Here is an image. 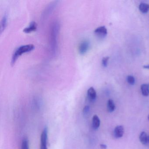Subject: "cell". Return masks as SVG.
Returning a JSON list of instances; mask_svg holds the SVG:
<instances>
[{
	"label": "cell",
	"mask_w": 149,
	"mask_h": 149,
	"mask_svg": "<svg viewBox=\"0 0 149 149\" xmlns=\"http://www.w3.org/2000/svg\"><path fill=\"white\" fill-rule=\"evenodd\" d=\"M60 26L57 21H54L51 27L50 32V45L51 54L55 56L58 50V37Z\"/></svg>",
	"instance_id": "1"
},
{
	"label": "cell",
	"mask_w": 149,
	"mask_h": 149,
	"mask_svg": "<svg viewBox=\"0 0 149 149\" xmlns=\"http://www.w3.org/2000/svg\"><path fill=\"white\" fill-rule=\"evenodd\" d=\"M34 48H35V46H34V45L32 44L21 46H19V48H17L15 51L12 55L11 61V65L13 66L15 65L16 61L21 56L26 52L31 51L34 49Z\"/></svg>",
	"instance_id": "2"
},
{
	"label": "cell",
	"mask_w": 149,
	"mask_h": 149,
	"mask_svg": "<svg viewBox=\"0 0 149 149\" xmlns=\"http://www.w3.org/2000/svg\"><path fill=\"white\" fill-rule=\"evenodd\" d=\"M48 133V128L47 127H45L42 131L41 135L40 149H47Z\"/></svg>",
	"instance_id": "3"
},
{
	"label": "cell",
	"mask_w": 149,
	"mask_h": 149,
	"mask_svg": "<svg viewBox=\"0 0 149 149\" xmlns=\"http://www.w3.org/2000/svg\"><path fill=\"white\" fill-rule=\"evenodd\" d=\"M90 47V42L87 40L82 41L80 44L78 51L81 55H84L87 52Z\"/></svg>",
	"instance_id": "4"
},
{
	"label": "cell",
	"mask_w": 149,
	"mask_h": 149,
	"mask_svg": "<svg viewBox=\"0 0 149 149\" xmlns=\"http://www.w3.org/2000/svg\"><path fill=\"white\" fill-rule=\"evenodd\" d=\"M94 32L97 36L101 38H104L106 37L108 33L107 29L104 26H100L96 29Z\"/></svg>",
	"instance_id": "5"
},
{
	"label": "cell",
	"mask_w": 149,
	"mask_h": 149,
	"mask_svg": "<svg viewBox=\"0 0 149 149\" xmlns=\"http://www.w3.org/2000/svg\"><path fill=\"white\" fill-rule=\"evenodd\" d=\"M37 29V24L36 21H32L30 23L29 26L23 30V32L26 33H30L35 32Z\"/></svg>",
	"instance_id": "6"
},
{
	"label": "cell",
	"mask_w": 149,
	"mask_h": 149,
	"mask_svg": "<svg viewBox=\"0 0 149 149\" xmlns=\"http://www.w3.org/2000/svg\"><path fill=\"white\" fill-rule=\"evenodd\" d=\"M124 130L122 126H118L115 127L114 131V134L115 138H121L123 136Z\"/></svg>",
	"instance_id": "7"
},
{
	"label": "cell",
	"mask_w": 149,
	"mask_h": 149,
	"mask_svg": "<svg viewBox=\"0 0 149 149\" xmlns=\"http://www.w3.org/2000/svg\"><path fill=\"white\" fill-rule=\"evenodd\" d=\"M87 97L89 99L93 101L95 99L97 96V93L94 87H90L87 91Z\"/></svg>",
	"instance_id": "8"
},
{
	"label": "cell",
	"mask_w": 149,
	"mask_h": 149,
	"mask_svg": "<svg viewBox=\"0 0 149 149\" xmlns=\"http://www.w3.org/2000/svg\"><path fill=\"white\" fill-rule=\"evenodd\" d=\"M100 126V120L96 115L93 116L92 118V127L95 130H97Z\"/></svg>",
	"instance_id": "9"
},
{
	"label": "cell",
	"mask_w": 149,
	"mask_h": 149,
	"mask_svg": "<svg viewBox=\"0 0 149 149\" xmlns=\"http://www.w3.org/2000/svg\"><path fill=\"white\" fill-rule=\"evenodd\" d=\"M7 23V14H4L1 23V33L4 31L6 28Z\"/></svg>",
	"instance_id": "10"
},
{
	"label": "cell",
	"mask_w": 149,
	"mask_h": 149,
	"mask_svg": "<svg viewBox=\"0 0 149 149\" xmlns=\"http://www.w3.org/2000/svg\"><path fill=\"white\" fill-rule=\"evenodd\" d=\"M58 1H55V2H52L51 4L49 5L48 7L46 9L45 11H44V17H46L47 15L50 14L52 12L53 10H54V7H55L56 5L57 4V2Z\"/></svg>",
	"instance_id": "11"
},
{
	"label": "cell",
	"mask_w": 149,
	"mask_h": 149,
	"mask_svg": "<svg viewBox=\"0 0 149 149\" xmlns=\"http://www.w3.org/2000/svg\"><path fill=\"white\" fill-rule=\"evenodd\" d=\"M140 141L143 144L146 145L148 143L149 136L146 132H142L140 135Z\"/></svg>",
	"instance_id": "12"
},
{
	"label": "cell",
	"mask_w": 149,
	"mask_h": 149,
	"mask_svg": "<svg viewBox=\"0 0 149 149\" xmlns=\"http://www.w3.org/2000/svg\"><path fill=\"white\" fill-rule=\"evenodd\" d=\"M140 89L143 95L146 97L149 95V84H143L141 85Z\"/></svg>",
	"instance_id": "13"
},
{
	"label": "cell",
	"mask_w": 149,
	"mask_h": 149,
	"mask_svg": "<svg viewBox=\"0 0 149 149\" xmlns=\"http://www.w3.org/2000/svg\"><path fill=\"white\" fill-rule=\"evenodd\" d=\"M139 10L142 13L146 14L149 11V5L145 3H141L139 6Z\"/></svg>",
	"instance_id": "14"
},
{
	"label": "cell",
	"mask_w": 149,
	"mask_h": 149,
	"mask_svg": "<svg viewBox=\"0 0 149 149\" xmlns=\"http://www.w3.org/2000/svg\"><path fill=\"white\" fill-rule=\"evenodd\" d=\"M115 109V105L114 102L112 99H109L107 104V109L109 112L114 111Z\"/></svg>",
	"instance_id": "15"
},
{
	"label": "cell",
	"mask_w": 149,
	"mask_h": 149,
	"mask_svg": "<svg viewBox=\"0 0 149 149\" xmlns=\"http://www.w3.org/2000/svg\"><path fill=\"white\" fill-rule=\"evenodd\" d=\"M21 149H30L29 141L27 139H23L21 145Z\"/></svg>",
	"instance_id": "16"
},
{
	"label": "cell",
	"mask_w": 149,
	"mask_h": 149,
	"mask_svg": "<svg viewBox=\"0 0 149 149\" xmlns=\"http://www.w3.org/2000/svg\"><path fill=\"white\" fill-rule=\"evenodd\" d=\"M127 82L131 85H134L135 83V79L134 76L132 75L128 76L127 77Z\"/></svg>",
	"instance_id": "17"
},
{
	"label": "cell",
	"mask_w": 149,
	"mask_h": 149,
	"mask_svg": "<svg viewBox=\"0 0 149 149\" xmlns=\"http://www.w3.org/2000/svg\"><path fill=\"white\" fill-rule=\"evenodd\" d=\"M109 57L108 56L104 57L102 60V65L104 67H107L108 66V62H109Z\"/></svg>",
	"instance_id": "18"
},
{
	"label": "cell",
	"mask_w": 149,
	"mask_h": 149,
	"mask_svg": "<svg viewBox=\"0 0 149 149\" xmlns=\"http://www.w3.org/2000/svg\"><path fill=\"white\" fill-rule=\"evenodd\" d=\"M90 111V107L89 106H85V108L83 109V113L85 114H87V113H89V112Z\"/></svg>",
	"instance_id": "19"
},
{
	"label": "cell",
	"mask_w": 149,
	"mask_h": 149,
	"mask_svg": "<svg viewBox=\"0 0 149 149\" xmlns=\"http://www.w3.org/2000/svg\"><path fill=\"white\" fill-rule=\"evenodd\" d=\"M100 148L101 149H106L107 148V146L106 145L101 144H100Z\"/></svg>",
	"instance_id": "20"
},
{
	"label": "cell",
	"mask_w": 149,
	"mask_h": 149,
	"mask_svg": "<svg viewBox=\"0 0 149 149\" xmlns=\"http://www.w3.org/2000/svg\"><path fill=\"white\" fill-rule=\"evenodd\" d=\"M144 69H149V65L144 66Z\"/></svg>",
	"instance_id": "21"
},
{
	"label": "cell",
	"mask_w": 149,
	"mask_h": 149,
	"mask_svg": "<svg viewBox=\"0 0 149 149\" xmlns=\"http://www.w3.org/2000/svg\"><path fill=\"white\" fill-rule=\"evenodd\" d=\"M148 119L149 120V115H148Z\"/></svg>",
	"instance_id": "22"
},
{
	"label": "cell",
	"mask_w": 149,
	"mask_h": 149,
	"mask_svg": "<svg viewBox=\"0 0 149 149\" xmlns=\"http://www.w3.org/2000/svg\"><path fill=\"white\" fill-rule=\"evenodd\" d=\"M148 143H149V140H148Z\"/></svg>",
	"instance_id": "23"
}]
</instances>
